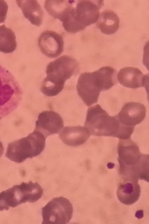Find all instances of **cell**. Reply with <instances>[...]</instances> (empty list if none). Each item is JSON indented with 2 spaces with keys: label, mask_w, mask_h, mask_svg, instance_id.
Returning a JSON list of instances; mask_svg holds the SVG:
<instances>
[{
  "label": "cell",
  "mask_w": 149,
  "mask_h": 224,
  "mask_svg": "<svg viewBox=\"0 0 149 224\" xmlns=\"http://www.w3.org/2000/svg\"><path fill=\"white\" fill-rule=\"evenodd\" d=\"M8 6L4 0H0V24L4 22L6 17Z\"/></svg>",
  "instance_id": "ffe728a7"
},
{
  "label": "cell",
  "mask_w": 149,
  "mask_h": 224,
  "mask_svg": "<svg viewBox=\"0 0 149 224\" xmlns=\"http://www.w3.org/2000/svg\"><path fill=\"white\" fill-rule=\"evenodd\" d=\"M45 143L44 136L34 130L26 137L10 143L6 156L10 160L20 163L39 155L44 148Z\"/></svg>",
  "instance_id": "52a82bcc"
},
{
  "label": "cell",
  "mask_w": 149,
  "mask_h": 224,
  "mask_svg": "<svg viewBox=\"0 0 149 224\" xmlns=\"http://www.w3.org/2000/svg\"><path fill=\"white\" fill-rule=\"evenodd\" d=\"M38 43L41 52L49 58L56 57L63 52V37L55 32L50 30L43 32L40 36Z\"/></svg>",
  "instance_id": "30bf717a"
},
{
  "label": "cell",
  "mask_w": 149,
  "mask_h": 224,
  "mask_svg": "<svg viewBox=\"0 0 149 224\" xmlns=\"http://www.w3.org/2000/svg\"><path fill=\"white\" fill-rule=\"evenodd\" d=\"M4 151L3 147L1 142L0 141V157L3 153Z\"/></svg>",
  "instance_id": "44dd1931"
},
{
  "label": "cell",
  "mask_w": 149,
  "mask_h": 224,
  "mask_svg": "<svg viewBox=\"0 0 149 224\" xmlns=\"http://www.w3.org/2000/svg\"><path fill=\"white\" fill-rule=\"evenodd\" d=\"M117 151L119 173L123 179L148 181V155L142 154L130 138L119 140Z\"/></svg>",
  "instance_id": "6da1fadb"
},
{
  "label": "cell",
  "mask_w": 149,
  "mask_h": 224,
  "mask_svg": "<svg viewBox=\"0 0 149 224\" xmlns=\"http://www.w3.org/2000/svg\"><path fill=\"white\" fill-rule=\"evenodd\" d=\"M74 1L68 0H46L44 6L49 14L62 22L73 7V4Z\"/></svg>",
  "instance_id": "e0dca14e"
},
{
  "label": "cell",
  "mask_w": 149,
  "mask_h": 224,
  "mask_svg": "<svg viewBox=\"0 0 149 224\" xmlns=\"http://www.w3.org/2000/svg\"><path fill=\"white\" fill-rule=\"evenodd\" d=\"M63 126L62 118L58 113L51 111H44L39 114L34 130L41 133L46 138L58 133Z\"/></svg>",
  "instance_id": "8fae6325"
},
{
  "label": "cell",
  "mask_w": 149,
  "mask_h": 224,
  "mask_svg": "<svg viewBox=\"0 0 149 224\" xmlns=\"http://www.w3.org/2000/svg\"><path fill=\"white\" fill-rule=\"evenodd\" d=\"M79 65L73 57L63 55L47 65V77L42 83L41 90L45 95L53 97L63 90L66 81L77 71Z\"/></svg>",
  "instance_id": "277c9868"
},
{
  "label": "cell",
  "mask_w": 149,
  "mask_h": 224,
  "mask_svg": "<svg viewBox=\"0 0 149 224\" xmlns=\"http://www.w3.org/2000/svg\"><path fill=\"white\" fill-rule=\"evenodd\" d=\"M85 127L90 135L109 136L123 139L130 137V127L121 124L116 115L110 116L99 104L89 107L87 111Z\"/></svg>",
  "instance_id": "3957f363"
},
{
  "label": "cell",
  "mask_w": 149,
  "mask_h": 224,
  "mask_svg": "<svg viewBox=\"0 0 149 224\" xmlns=\"http://www.w3.org/2000/svg\"><path fill=\"white\" fill-rule=\"evenodd\" d=\"M72 205L63 197L54 198L42 209V224L68 223L72 216Z\"/></svg>",
  "instance_id": "9c48e42d"
},
{
  "label": "cell",
  "mask_w": 149,
  "mask_h": 224,
  "mask_svg": "<svg viewBox=\"0 0 149 224\" xmlns=\"http://www.w3.org/2000/svg\"><path fill=\"white\" fill-rule=\"evenodd\" d=\"M116 71L109 66H103L92 72L81 73L76 88L78 94L89 106L97 102L100 93L117 83Z\"/></svg>",
  "instance_id": "7a4b0ae2"
},
{
  "label": "cell",
  "mask_w": 149,
  "mask_h": 224,
  "mask_svg": "<svg viewBox=\"0 0 149 224\" xmlns=\"http://www.w3.org/2000/svg\"><path fill=\"white\" fill-rule=\"evenodd\" d=\"M90 135L87 129L81 126L65 127L62 129L59 134V137L63 143L72 146L83 144Z\"/></svg>",
  "instance_id": "9a60e30c"
},
{
  "label": "cell",
  "mask_w": 149,
  "mask_h": 224,
  "mask_svg": "<svg viewBox=\"0 0 149 224\" xmlns=\"http://www.w3.org/2000/svg\"><path fill=\"white\" fill-rule=\"evenodd\" d=\"M18 7L24 17L33 25L40 26L42 24L43 12L36 0H16Z\"/></svg>",
  "instance_id": "2e32d148"
},
{
  "label": "cell",
  "mask_w": 149,
  "mask_h": 224,
  "mask_svg": "<svg viewBox=\"0 0 149 224\" xmlns=\"http://www.w3.org/2000/svg\"><path fill=\"white\" fill-rule=\"evenodd\" d=\"M17 43L14 32L4 24L0 26V51L10 53L16 49Z\"/></svg>",
  "instance_id": "d6986e66"
},
{
  "label": "cell",
  "mask_w": 149,
  "mask_h": 224,
  "mask_svg": "<svg viewBox=\"0 0 149 224\" xmlns=\"http://www.w3.org/2000/svg\"><path fill=\"white\" fill-rule=\"evenodd\" d=\"M22 94L16 79L0 65V120L16 108L22 100Z\"/></svg>",
  "instance_id": "ba28073f"
},
{
  "label": "cell",
  "mask_w": 149,
  "mask_h": 224,
  "mask_svg": "<svg viewBox=\"0 0 149 224\" xmlns=\"http://www.w3.org/2000/svg\"><path fill=\"white\" fill-rule=\"evenodd\" d=\"M102 1L79 0L71 9L62 25L68 32L75 33L96 22L100 15Z\"/></svg>",
  "instance_id": "5b68a950"
},
{
  "label": "cell",
  "mask_w": 149,
  "mask_h": 224,
  "mask_svg": "<svg viewBox=\"0 0 149 224\" xmlns=\"http://www.w3.org/2000/svg\"><path fill=\"white\" fill-rule=\"evenodd\" d=\"M120 20L113 11L106 10L102 12L96 22V25L103 33L111 35L115 33L119 26Z\"/></svg>",
  "instance_id": "ac0fdd59"
},
{
  "label": "cell",
  "mask_w": 149,
  "mask_h": 224,
  "mask_svg": "<svg viewBox=\"0 0 149 224\" xmlns=\"http://www.w3.org/2000/svg\"><path fill=\"white\" fill-rule=\"evenodd\" d=\"M117 78L122 85L129 88L136 89L147 87L148 75L144 74L138 69L127 67L121 69L118 73Z\"/></svg>",
  "instance_id": "4fadbf2b"
},
{
  "label": "cell",
  "mask_w": 149,
  "mask_h": 224,
  "mask_svg": "<svg viewBox=\"0 0 149 224\" xmlns=\"http://www.w3.org/2000/svg\"><path fill=\"white\" fill-rule=\"evenodd\" d=\"M117 195L119 201L127 205L135 203L139 199L141 194L140 187L137 180L128 178L123 179L119 184Z\"/></svg>",
  "instance_id": "5bb4252c"
},
{
  "label": "cell",
  "mask_w": 149,
  "mask_h": 224,
  "mask_svg": "<svg viewBox=\"0 0 149 224\" xmlns=\"http://www.w3.org/2000/svg\"><path fill=\"white\" fill-rule=\"evenodd\" d=\"M146 108L143 104L134 102L125 103L116 115L119 122L129 127H134L144 119Z\"/></svg>",
  "instance_id": "7c38bea8"
},
{
  "label": "cell",
  "mask_w": 149,
  "mask_h": 224,
  "mask_svg": "<svg viewBox=\"0 0 149 224\" xmlns=\"http://www.w3.org/2000/svg\"><path fill=\"white\" fill-rule=\"evenodd\" d=\"M43 194L42 188L37 183L30 181L15 185L0 192V211L7 210L27 202H36Z\"/></svg>",
  "instance_id": "8992f818"
}]
</instances>
